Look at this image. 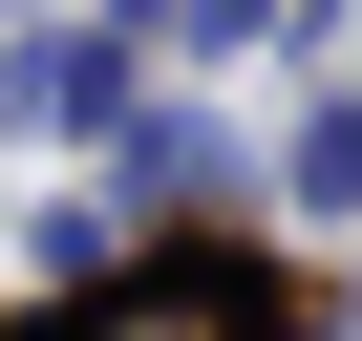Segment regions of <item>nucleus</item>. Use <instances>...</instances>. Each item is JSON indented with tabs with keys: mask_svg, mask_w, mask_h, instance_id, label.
I'll return each instance as SVG.
<instances>
[{
	"mask_svg": "<svg viewBox=\"0 0 362 341\" xmlns=\"http://www.w3.org/2000/svg\"><path fill=\"white\" fill-rule=\"evenodd\" d=\"M64 341H256V299H235V277H107Z\"/></svg>",
	"mask_w": 362,
	"mask_h": 341,
	"instance_id": "nucleus-1",
	"label": "nucleus"
},
{
	"mask_svg": "<svg viewBox=\"0 0 362 341\" xmlns=\"http://www.w3.org/2000/svg\"><path fill=\"white\" fill-rule=\"evenodd\" d=\"M298 192H320V214H362V107H320V128H298Z\"/></svg>",
	"mask_w": 362,
	"mask_h": 341,
	"instance_id": "nucleus-2",
	"label": "nucleus"
}]
</instances>
